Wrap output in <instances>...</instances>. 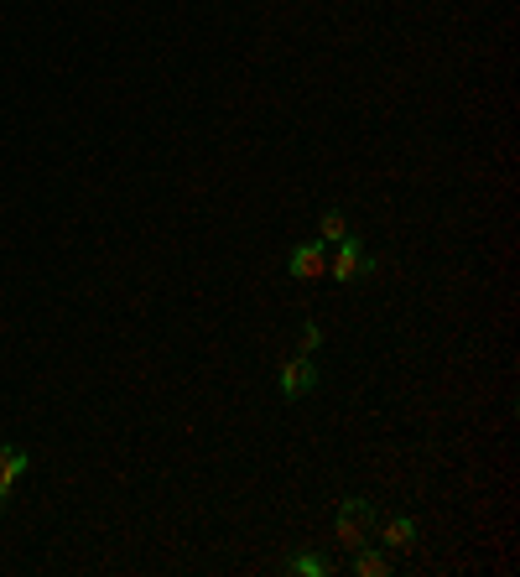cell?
Listing matches in <instances>:
<instances>
[{"label":"cell","instance_id":"5","mask_svg":"<svg viewBox=\"0 0 520 577\" xmlns=\"http://www.w3.org/2000/svg\"><path fill=\"white\" fill-rule=\"evenodd\" d=\"M375 536L390 546V552H411V546H416V520H406V515H385V520H375Z\"/></svg>","mask_w":520,"mask_h":577},{"label":"cell","instance_id":"7","mask_svg":"<svg viewBox=\"0 0 520 577\" xmlns=\"http://www.w3.org/2000/svg\"><path fill=\"white\" fill-rule=\"evenodd\" d=\"M354 572H359V577H385V572H390V557L375 552V546L364 541V546H354Z\"/></svg>","mask_w":520,"mask_h":577},{"label":"cell","instance_id":"2","mask_svg":"<svg viewBox=\"0 0 520 577\" xmlns=\"http://www.w3.org/2000/svg\"><path fill=\"white\" fill-rule=\"evenodd\" d=\"M370 266H375V260L364 255V240H354V234H349V240H338V250L328 260V276L333 281H354L359 271H370Z\"/></svg>","mask_w":520,"mask_h":577},{"label":"cell","instance_id":"9","mask_svg":"<svg viewBox=\"0 0 520 577\" xmlns=\"http://www.w3.org/2000/svg\"><path fill=\"white\" fill-rule=\"evenodd\" d=\"M286 572H292V577H328V562H323V557H312V552H302V557L286 562Z\"/></svg>","mask_w":520,"mask_h":577},{"label":"cell","instance_id":"8","mask_svg":"<svg viewBox=\"0 0 520 577\" xmlns=\"http://www.w3.org/2000/svg\"><path fill=\"white\" fill-rule=\"evenodd\" d=\"M318 229H323V245H338V240H349V219L338 214V208H328Z\"/></svg>","mask_w":520,"mask_h":577},{"label":"cell","instance_id":"1","mask_svg":"<svg viewBox=\"0 0 520 577\" xmlns=\"http://www.w3.org/2000/svg\"><path fill=\"white\" fill-rule=\"evenodd\" d=\"M375 505L370 500H359V494H349V500H338V520H333V536H338V546H364L375 536Z\"/></svg>","mask_w":520,"mask_h":577},{"label":"cell","instance_id":"10","mask_svg":"<svg viewBox=\"0 0 520 577\" xmlns=\"http://www.w3.org/2000/svg\"><path fill=\"white\" fill-rule=\"evenodd\" d=\"M318 344H323V328L318 323H302V354H318Z\"/></svg>","mask_w":520,"mask_h":577},{"label":"cell","instance_id":"4","mask_svg":"<svg viewBox=\"0 0 520 577\" xmlns=\"http://www.w3.org/2000/svg\"><path fill=\"white\" fill-rule=\"evenodd\" d=\"M286 271H292L297 281L323 276V271H328V250H323V240H307V245H297V250H292V260H286Z\"/></svg>","mask_w":520,"mask_h":577},{"label":"cell","instance_id":"3","mask_svg":"<svg viewBox=\"0 0 520 577\" xmlns=\"http://www.w3.org/2000/svg\"><path fill=\"white\" fill-rule=\"evenodd\" d=\"M312 385H318V364H312V354H297L292 364H281V396H286V401L307 396Z\"/></svg>","mask_w":520,"mask_h":577},{"label":"cell","instance_id":"6","mask_svg":"<svg viewBox=\"0 0 520 577\" xmlns=\"http://www.w3.org/2000/svg\"><path fill=\"white\" fill-rule=\"evenodd\" d=\"M26 463H32V458H26V453L16 448V442H11V448H0V510H6V500H11L16 479L26 474Z\"/></svg>","mask_w":520,"mask_h":577}]
</instances>
